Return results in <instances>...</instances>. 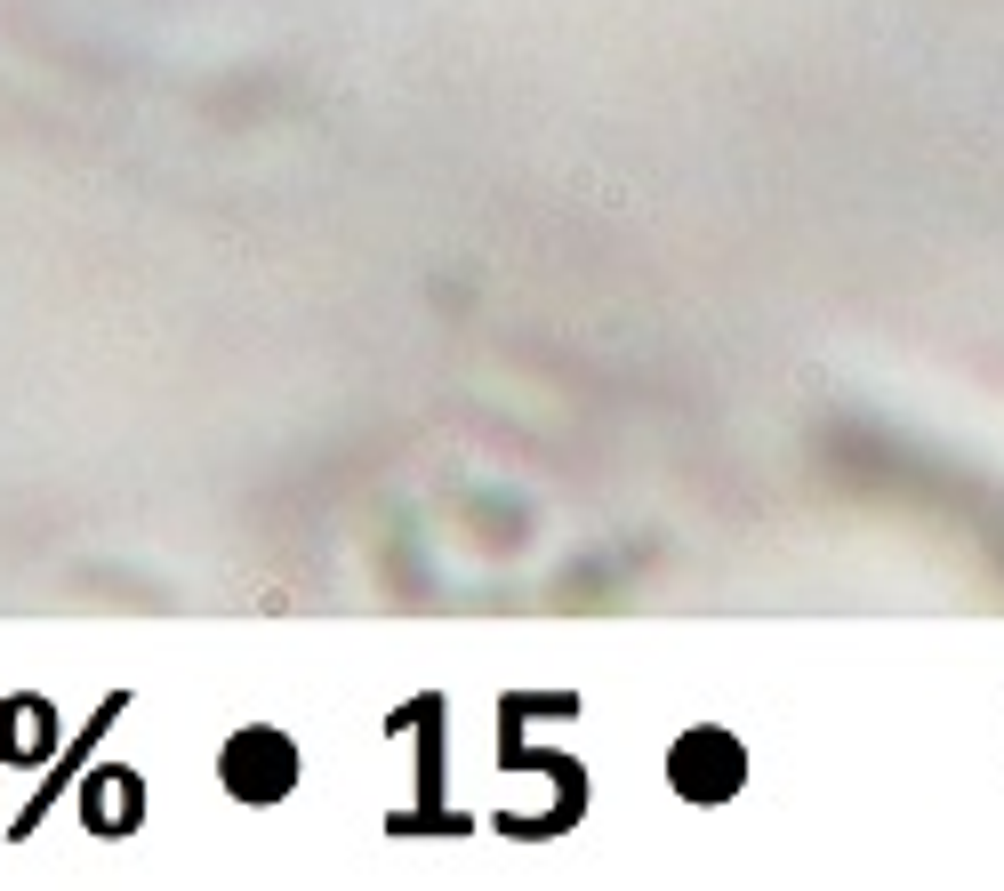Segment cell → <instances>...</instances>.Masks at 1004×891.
Returning a JSON list of instances; mask_svg holds the SVG:
<instances>
[{
	"label": "cell",
	"mask_w": 1004,
	"mask_h": 891,
	"mask_svg": "<svg viewBox=\"0 0 1004 891\" xmlns=\"http://www.w3.org/2000/svg\"><path fill=\"white\" fill-rule=\"evenodd\" d=\"M225 779H233V795L274 803V795H290V787H298V755H290V739H282V731H241V739L225 747Z\"/></svg>",
	"instance_id": "cell-1"
}]
</instances>
